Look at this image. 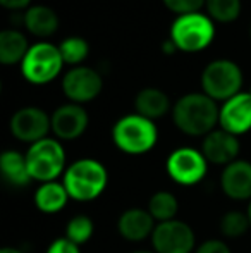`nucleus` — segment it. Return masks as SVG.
Segmentation results:
<instances>
[{"label":"nucleus","mask_w":251,"mask_h":253,"mask_svg":"<svg viewBox=\"0 0 251 253\" xmlns=\"http://www.w3.org/2000/svg\"><path fill=\"white\" fill-rule=\"evenodd\" d=\"M0 172L9 186L24 188L31 183L26 155L17 150H5L0 155Z\"/></svg>","instance_id":"18"},{"label":"nucleus","mask_w":251,"mask_h":253,"mask_svg":"<svg viewBox=\"0 0 251 253\" xmlns=\"http://www.w3.org/2000/svg\"><path fill=\"white\" fill-rule=\"evenodd\" d=\"M9 131L16 140L33 145L48 138V133L52 131L50 116L40 107H23L10 117Z\"/></svg>","instance_id":"10"},{"label":"nucleus","mask_w":251,"mask_h":253,"mask_svg":"<svg viewBox=\"0 0 251 253\" xmlns=\"http://www.w3.org/2000/svg\"><path fill=\"white\" fill-rule=\"evenodd\" d=\"M218 124L224 131L241 136L251 129V95L250 91H241L236 97L222 103Z\"/></svg>","instance_id":"14"},{"label":"nucleus","mask_w":251,"mask_h":253,"mask_svg":"<svg viewBox=\"0 0 251 253\" xmlns=\"http://www.w3.org/2000/svg\"><path fill=\"white\" fill-rule=\"evenodd\" d=\"M112 141L122 153L144 155L153 150L158 141V129L155 121L140 114L122 116L112 127Z\"/></svg>","instance_id":"3"},{"label":"nucleus","mask_w":251,"mask_h":253,"mask_svg":"<svg viewBox=\"0 0 251 253\" xmlns=\"http://www.w3.org/2000/svg\"><path fill=\"white\" fill-rule=\"evenodd\" d=\"M218 229L220 234L227 240H238L243 238L248 229H251V224L248 219V213L241 212V210H229L220 217L218 222Z\"/></svg>","instance_id":"23"},{"label":"nucleus","mask_w":251,"mask_h":253,"mask_svg":"<svg viewBox=\"0 0 251 253\" xmlns=\"http://www.w3.org/2000/svg\"><path fill=\"white\" fill-rule=\"evenodd\" d=\"M64 64L76 67L77 64H81L90 53V45L84 38L81 37H69L59 45Z\"/></svg>","instance_id":"26"},{"label":"nucleus","mask_w":251,"mask_h":253,"mask_svg":"<svg viewBox=\"0 0 251 253\" xmlns=\"http://www.w3.org/2000/svg\"><path fill=\"white\" fill-rule=\"evenodd\" d=\"M31 3V0H0V5L5 7L9 10H21L26 9Z\"/></svg>","instance_id":"30"},{"label":"nucleus","mask_w":251,"mask_h":253,"mask_svg":"<svg viewBox=\"0 0 251 253\" xmlns=\"http://www.w3.org/2000/svg\"><path fill=\"white\" fill-rule=\"evenodd\" d=\"M64 60L59 47L48 42L31 45L21 62V74L31 84H47L54 81L62 71Z\"/></svg>","instance_id":"7"},{"label":"nucleus","mask_w":251,"mask_h":253,"mask_svg":"<svg viewBox=\"0 0 251 253\" xmlns=\"http://www.w3.org/2000/svg\"><path fill=\"white\" fill-rule=\"evenodd\" d=\"M222 193L234 202H251V162L238 159L220 174Z\"/></svg>","instance_id":"15"},{"label":"nucleus","mask_w":251,"mask_h":253,"mask_svg":"<svg viewBox=\"0 0 251 253\" xmlns=\"http://www.w3.org/2000/svg\"><path fill=\"white\" fill-rule=\"evenodd\" d=\"M250 95H251V88H250Z\"/></svg>","instance_id":"36"},{"label":"nucleus","mask_w":251,"mask_h":253,"mask_svg":"<svg viewBox=\"0 0 251 253\" xmlns=\"http://www.w3.org/2000/svg\"><path fill=\"white\" fill-rule=\"evenodd\" d=\"M194 253H232L229 245L222 240H207L198 245Z\"/></svg>","instance_id":"28"},{"label":"nucleus","mask_w":251,"mask_h":253,"mask_svg":"<svg viewBox=\"0 0 251 253\" xmlns=\"http://www.w3.org/2000/svg\"><path fill=\"white\" fill-rule=\"evenodd\" d=\"M47 253H81V250L77 245H74L72 241H69L64 236L52 241L47 248Z\"/></svg>","instance_id":"29"},{"label":"nucleus","mask_w":251,"mask_h":253,"mask_svg":"<svg viewBox=\"0 0 251 253\" xmlns=\"http://www.w3.org/2000/svg\"><path fill=\"white\" fill-rule=\"evenodd\" d=\"M35 207L40 210L41 213L47 215H54L66 209V205L69 203L71 197L67 193L64 183L59 181H50V183H41L35 191Z\"/></svg>","instance_id":"17"},{"label":"nucleus","mask_w":251,"mask_h":253,"mask_svg":"<svg viewBox=\"0 0 251 253\" xmlns=\"http://www.w3.org/2000/svg\"><path fill=\"white\" fill-rule=\"evenodd\" d=\"M23 24L33 37L47 38L57 31L59 17L55 10L47 5H31L24 12Z\"/></svg>","instance_id":"19"},{"label":"nucleus","mask_w":251,"mask_h":253,"mask_svg":"<svg viewBox=\"0 0 251 253\" xmlns=\"http://www.w3.org/2000/svg\"><path fill=\"white\" fill-rule=\"evenodd\" d=\"M162 50H164V53H167V55H172L174 52H179L178 47H176V43L171 40V38H167V40L162 43Z\"/></svg>","instance_id":"31"},{"label":"nucleus","mask_w":251,"mask_h":253,"mask_svg":"<svg viewBox=\"0 0 251 253\" xmlns=\"http://www.w3.org/2000/svg\"><path fill=\"white\" fill-rule=\"evenodd\" d=\"M220 107L208 95L186 93L172 105V121L181 133L205 138L217 127Z\"/></svg>","instance_id":"1"},{"label":"nucleus","mask_w":251,"mask_h":253,"mask_svg":"<svg viewBox=\"0 0 251 253\" xmlns=\"http://www.w3.org/2000/svg\"><path fill=\"white\" fill-rule=\"evenodd\" d=\"M201 153L208 164L214 166H229L234 160H238L239 152H241V143H239L238 136L227 133L220 127V129H214L208 133L207 136L201 140Z\"/></svg>","instance_id":"13"},{"label":"nucleus","mask_w":251,"mask_h":253,"mask_svg":"<svg viewBox=\"0 0 251 253\" xmlns=\"http://www.w3.org/2000/svg\"><path fill=\"white\" fill-rule=\"evenodd\" d=\"M151 247L155 253H194L196 234L184 220L158 222L151 234Z\"/></svg>","instance_id":"9"},{"label":"nucleus","mask_w":251,"mask_h":253,"mask_svg":"<svg viewBox=\"0 0 251 253\" xmlns=\"http://www.w3.org/2000/svg\"><path fill=\"white\" fill-rule=\"evenodd\" d=\"M201 91L215 102H227L241 93L243 73L236 62L229 59H217L207 64L200 78Z\"/></svg>","instance_id":"5"},{"label":"nucleus","mask_w":251,"mask_h":253,"mask_svg":"<svg viewBox=\"0 0 251 253\" xmlns=\"http://www.w3.org/2000/svg\"><path fill=\"white\" fill-rule=\"evenodd\" d=\"M104 88L100 73L86 66H76L62 78V91L72 103H88L98 97Z\"/></svg>","instance_id":"11"},{"label":"nucleus","mask_w":251,"mask_h":253,"mask_svg":"<svg viewBox=\"0 0 251 253\" xmlns=\"http://www.w3.org/2000/svg\"><path fill=\"white\" fill-rule=\"evenodd\" d=\"M248 219H250V224H251V202H248Z\"/></svg>","instance_id":"33"},{"label":"nucleus","mask_w":251,"mask_h":253,"mask_svg":"<svg viewBox=\"0 0 251 253\" xmlns=\"http://www.w3.org/2000/svg\"><path fill=\"white\" fill-rule=\"evenodd\" d=\"M165 170L176 184L189 188L207 177L208 160L198 148L181 147L169 153L165 160Z\"/></svg>","instance_id":"8"},{"label":"nucleus","mask_w":251,"mask_h":253,"mask_svg":"<svg viewBox=\"0 0 251 253\" xmlns=\"http://www.w3.org/2000/svg\"><path fill=\"white\" fill-rule=\"evenodd\" d=\"M50 123L52 133L59 141H72L84 134L90 124V117L83 105L69 102L52 112Z\"/></svg>","instance_id":"12"},{"label":"nucleus","mask_w":251,"mask_h":253,"mask_svg":"<svg viewBox=\"0 0 251 253\" xmlns=\"http://www.w3.org/2000/svg\"><path fill=\"white\" fill-rule=\"evenodd\" d=\"M93 234H95V222L91 220V217L79 213V215H74L67 220L66 234L64 236L69 241H72L74 245L81 247V245L88 243L93 238Z\"/></svg>","instance_id":"24"},{"label":"nucleus","mask_w":251,"mask_h":253,"mask_svg":"<svg viewBox=\"0 0 251 253\" xmlns=\"http://www.w3.org/2000/svg\"><path fill=\"white\" fill-rule=\"evenodd\" d=\"M134 110L140 116L155 121L164 117L169 110H172V107L165 91L150 86L138 91V95L134 97Z\"/></svg>","instance_id":"20"},{"label":"nucleus","mask_w":251,"mask_h":253,"mask_svg":"<svg viewBox=\"0 0 251 253\" xmlns=\"http://www.w3.org/2000/svg\"><path fill=\"white\" fill-rule=\"evenodd\" d=\"M171 38L179 52L194 53L207 48L215 38V24L207 14L178 16L171 26Z\"/></svg>","instance_id":"6"},{"label":"nucleus","mask_w":251,"mask_h":253,"mask_svg":"<svg viewBox=\"0 0 251 253\" xmlns=\"http://www.w3.org/2000/svg\"><path fill=\"white\" fill-rule=\"evenodd\" d=\"M24 155L31 179L40 184L57 181V177L64 176L67 169L66 150L57 138H43L30 145Z\"/></svg>","instance_id":"4"},{"label":"nucleus","mask_w":251,"mask_h":253,"mask_svg":"<svg viewBox=\"0 0 251 253\" xmlns=\"http://www.w3.org/2000/svg\"><path fill=\"white\" fill-rule=\"evenodd\" d=\"M62 183L71 200L88 203L100 198L107 190L108 170L100 160L84 157L67 166Z\"/></svg>","instance_id":"2"},{"label":"nucleus","mask_w":251,"mask_h":253,"mask_svg":"<svg viewBox=\"0 0 251 253\" xmlns=\"http://www.w3.org/2000/svg\"><path fill=\"white\" fill-rule=\"evenodd\" d=\"M155 226L157 222L151 213L140 207L124 210L117 219V233L129 243H141L146 238H151Z\"/></svg>","instance_id":"16"},{"label":"nucleus","mask_w":251,"mask_h":253,"mask_svg":"<svg viewBox=\"0 0 251 253\" xmlns=\"http://www.w3.org/2000/svg\"><path fill=\"white\" fill-rule=\"evenodd\" d=\"M162 2L171 12L178 14V16H184V14L200 12L207 3V0H162Z\"/></svg>","instance_id":"27"},{"label":"nucleus","mask_w":251,"mask_h":253,"mask_svg":"<svg viewBox=\"0 0 251 253\" xmlns=\"http://www.w3.org/2000/svg\"><path fill=\"white\" fill-rule=\"evenodd\" d=\"M207 16L217 23H232L241 14V0H207Z\"/></svg>","instance_id":"25"},{"label":"nucleus","mask_w":251,"mask_h":253,"mask_svg":"<svg viewBox=\"0 0 251 253\" xmlns=\"http://www.w3.org/2000/svg\"><path fill=\"white\" fill-rule=\"evenodd\" d=\"M146 210L151 213L155 222H167V220L178 219L179 212V200L172 191L160 190L155 191L150 197L146 205Z\"/></svg>","instance_id":"22"},{"label":"nucleus","mask_w":251,"mask_h":253,"mask_svg":"<svg viewBox=\"0 0 251 253\" xmlns=\"http://www.w3.org/2000/svg\"><path fill=\"white\" fill-rule=\"evenodd\" d=\"M0 253H24V252H21L19 248H14V247H5L0 250Z\"/></svg>","instance_id":"32"},{"label":"nucleus","mask_w":251,"mask_h":253,"mask_svg":"<svg viewBox=\"0 0 251 253\" xmlns=\"http://www.w3.org/2000/svg\"><path fill=\"white\" fill-rule=\"evenodd\" d=\"M131 253H155V252H150V250H134Z\"/></svg>","instance_id":"34"},{"label":"nucleus","mask_w":251,"mask_h":253,"mask_svg":"<svg viewBox=\"0 0 251 253\" xmlns=\"http://www.w3.org/2000/svg\"><path fill=\"white\" fill-rule=\"evenodd\" d=\"M30 50L28 38L17 30H3L0 33V62L5 66L23 62Z\"/></svg>","instance_id":"21"},{"label":"nucleus","mask_w":251,"mask_h":253,"mask_svg":"<svg viewBox=\"0 0 251 253\" xmlns=\"http://www.w3.org/2000/svg\"><path fill=\"white\" fill-rule=\"evenodd\" d=\"M250 37H251V28H250Z\"/></svg>","instance_id":"35"}]
</instances>
